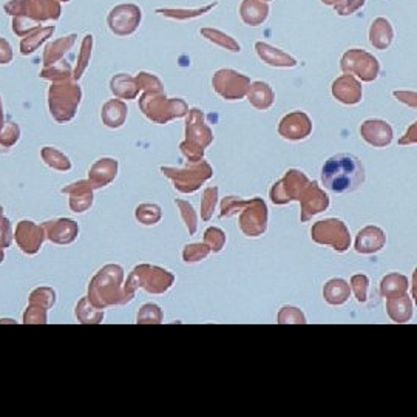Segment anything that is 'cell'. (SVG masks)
<instances>
[{"label": "cell", "instance_id": "1", "mask_svg": "<svg viewBox=\"0 0 417 417\" xmlns=\"http://www.w3.org/2000/svg\"><path fill=\"white\" fill-rule=\"evenodd\" d=\"M363 181V164L354 155L340 153L331 156L321 169V184L333 193L354 192Z\"/></svg>", "mask_w": 417, "mask_h": 417}]
</instances>
